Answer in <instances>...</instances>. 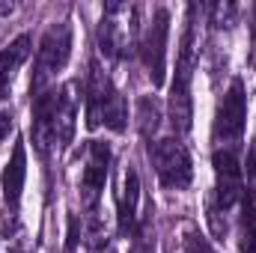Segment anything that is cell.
I'll use <instances>...</instances> for the list:
<instances>
[{
  "label": "cell",
  "instance_id": "11",
  "mask_svg": "<svg viewBox=\"0 0 256 253\" xmlns=\"http://www.w3.org/2000/svg\"><path fill=\"white\" fill-rule=\"evenodd\" d=\"M242 253H256V146L248 152V182L242 190Z\"/></svg>",
  "mask_w": 256,
  "mask_h": 253
},
{
  "label": "cell",
  "instance_id": "15",
  "mask_svg": "<svg viewBox=\"0 0 256 253\" xmlns=\"http://www.w3.org/2000/svg\"><path fill=\"white\" fill-rule=\"evenodd\" d=\"M161 126V108L152 96H140L137 98V128L146 140H152V134Z\"/></svg>",
  "mask_w": 256,
  "mask_h": 253
},
{
  "label": "cell",
  "instance_id": "21",
  "mask_svg": "<svg viewBox=\"0 0 256 253\" xmlns=\"http://www.w3.org/2000/svg\"><path fill=\"white\" fill-rule=\"evenodd\" d=\"M3 12H12V6H3V3H0V15H3Z\"/></svg>",
  "mask_w": 256,
  "mask_h": 253
},
{
  "label": "cell",
  "instance_id": "18",
  "mask_svg": "<svg viewBox=\"0 0 256 253\" xmlns=\"http://www.w3.org/2000/svg\"><path fill=\"white\" fill-rule=\"evenodd\" d=\"M134 253H155V242L146 236V220H143V226H137V244H134Z\"/></svg>",
  "mask_w": 256,
  "mask_h": 253
},
{
  "label": "cell",
  "instance_id": "17",
  "mask_svg": "<svg viewBox=\"0 0 256 253\" xmlns=\"http://www.w3.org/2000/svg\"><path fill=\"white\" fill-rule=\"evenodd\" d=\"M80 242V224H78V214H68V238H66V250L72 253Z\"/></svg>",
  "mask_w": 256,
  "mask_h": 253
},
{
  "label": "cell",
  "instance_id": "4",
  "mask_svg": "<svg viewBox=\"0 0 256 253\" xmlns=\"http://www.w3.org/2000/svg\"><path fill=\"white\" fill-rule=\"evenodd\" d=\"M194 15L196 6L188 9V24L182 33V48L176 60V78L170 86V126L176 134H188L194 122V98H191V80H194V63H196V39H194Z\"/></svg>",
  "mask_w": 256,
  "mask_h": 253
},
{
  "label": "cell",
  "instance_id": "12",
  "mask_svg": "<svg viewBox=\"0 0 256 253\" xmlns=\"http://www.w3.org/2000/svg\"><path fill=\"white\" fill-rule=\"evenodd\" d=\"M137 200H140V176L128 164L122 173V188L116 194V218L122 236H137Z\"/></svg>",
  "mask_w": 256,
  "mask_h": 253
},
{
  "label": "cell",
  "instance_id": "7",
  "mask_svg": "<svg viewBox=\"0 0 256 253\" xmlns=\"http://www.w3.org/2000/svg\"><path fill=\"white\" fill-rule=\"evenodd\" d=\"M248 126V96H244V84L242 78H236L230 84V90L224 92L218 114H214V126H212V140L218 143V149H230L238 146L244 137Z\"/></svg>",
  "mask_w": 256,
  "mask_h": 253
},
{
  "label": "cell",
  "instance_id": "22",
  "mask_svg": "<svg viewBox=\"0 0 256 253\" xmlns=\"http://www.w3.org/2000/svg\"><path fill=\"white\" fill-rule=\"evenodd\" d=\"M9 253H21V250H9Z\"/></svg>",
  "mask_w": 256,
  "mask_h": 253
},
{
  "label": "cell",
  "instance_id": "10",
  "mask_svg": "<svg viewBox=\"0 0 256 253\" xmlns=\"http://www.w3.org/2000/svg\"><path fill=\"white\" fill-rule=\"evenodd\" d=\"M122 3H108L104 6V18L98 24V51L110 60H122L131 45V33L134 27H126L122 21H116V12H120Z\"/></svg>",
  "mask_w": 256,
  "mask_h": 253
},
{
  "label": "cell",
  "instance_id": "14",
  "mask_svg": "<svg viewBox=\"0 0 256 253\" xmlns=\"http://www.w3.org/2000/svg\"><path fill=\"white\" fill-rule=\"evenodd\" d=\"M30 48H33V39L24 33V36H18L9 48H3V51H0V98H6V96H9L12 78H15L18 66L30 57Z\"/></svg>",
  "mask_w": 256,
  "mask_h": 253
},
{
  "label": "cell",
  "instance_id": "13",
  "mask_svg": "<svg viewBox=\"0 0 256 253\" xmlns=\"http://www.w3.org/2000/svg\"><path fill=\"white\" fill-rule=\"evenodd\" d=\"M24 179H27V149L24 143L18 140L15 149H12V158L9 164L3 167V179H0V188H3V200H6V208L15 214L18 206H21V190H24Z\"/></svg>",
  "mask_w": 256,
  "mask_h": 253
},
{
  "label": "cell",
  "instance_id": "3",
  "mask_svg": "<svg viewBox=\"0 0 256 253\" xmlns=\"http://www.w3.org/2000/svg\"><path fill=\"white\" fill-rule=\"evenodd\" d=\"M84 92H86V126L90 128H110V131H126L128 126V108L122 92L114 86V80L104 74L98 60H92L84 78Z\"/></svg>",
  "mask_w": 256,
  "mask_h": 253
},
{
  "label": "cell",
  "instance_id": "2",
  "mask_svg": "<svg viewBox=\"0 0 256 253\" xmlns=\"http://www.w3.org/2000/svg\"><path fill=\"white\" fill-rule=\"evenodd\" d=\"M212 164H214V190L208 200V224H212V232L218 238H224L226 214L232 212V206L242 200V190H244V170H242L238 146L218 149Z\"/></svg>",
  "mask_w": 256,
  "mask_h": 253
},
{
  "label": "cell",
  "instance_id": "9",
  "mask_svg": "<svg viewBox=\"0 0 256 253\" xmlns=\"http://www.w3.org/2000/svg\"><path fill=\"white\" fill-rule=\"evenodd\" d=\"M108 173H110V143L90 140L84 149V173H80V200L90 212H96L102 200Z\"/></svg>",
  "mask_w": 256,
  "mask_h": 253
},
{
  "label": "cell",
  "instance_id": "19",
  "mask_svg": "<svg viewBox=\"0 0 256 253\" xmlns=\"http://www.w3.org/2000/svg\"><path fill=\"white\" fill-rule=\"evenodd\" d=\"M9 128H12V114H9V110H0V143L6 140Z\"/></svg>",
  "mask_w": 256,
  "mask_h": 253
},
{
  "label": "cell",
  "instance_id": "8",
  "mask_svg": "<svg viewBox=\"0 0 256 253\" xmlns=\"http://www.w3.org/2000/svg\"><path fill=\"white\" fill-rule=\"evenodd\" d=\"M167 36H170V12L164 6H158L152 21L143 30V39H140V57L149 72L152 86H161L164 74H167Z\"/></svg>",
  "mask_w": 256,
  "mask_h": 253
},
{
  "label": "cell",
  "instance_id": "1",
  "mask_svg": "<svg viewBox=\"0 0 256 253\" xmlns=\"http://www.w3.org/2000/svg\"><path fill=\"white\" fill-rule=\"evenodd\" d=\"M74 110L78 102L72 96V84L60 90H42L33 98V146L39 149L42 158L51 152H60L74 137Z\"/></svg>",
  "mask_w": 256,
  "mask_h": 253
},
{
  "label": "cell",
  "instance_id": "5",
  "mask_svg": "<svg viewBox=\"0 0 256 253\" xmlns=\"http://www.w3.org/2000/svg\"><path fill=\"white\" fill-rule=\"evenodd\" d=\"M72 57V24L60 21V24H51L39 42V51H36V66H33V78H30V92L39 96L48 80L63 72L66 63Z\"/></svg>",
  "mask_w": 256,
  "mask_h": 253
},
{
  "label": "cell",
  "instance_id": "16",
  "mask_svg": "<svg viewBox=\"0 0 256 253\" xmlns=\"http://www.w3.org/2000/svg\"><path fill=\"white\" fill-rule=\"evenodd\" d=\"M185 253H218L200 232H194V230H188L185 232Z\"/></svg>",
  "mask_w": 256,
  "mask_h": 253
},
{
  "label": "cell",
  "instance_id": "20",
  "mask_svg": "<svg viewBox=\"0 0 256 253\" xmlns=\"http://www.w3.org/2000/svg\"><path fill=\"white\" fill-rule=\"evenodd\" d=\"M92 253H116V250H114V248H108V244H98Z\"/></svg>",
  "mask_w": 256,
  "mask_h": 253
},
{
  "label": "cell",
  "instance_id": "6",
  "mask_svg": "<svg viewBox=\"0 0 256 253\" xmlns=\"http://www.w3.org/2000/svg\"><path fill=\"white\" fill-rule=\"evenodd\" d=\"M149 158L158 173V182L167 190H185L194 179L191 152L179 137H161L149 143Z\"/></svg>",
  "mask_w": 256,
  "mask_h": 253
}]
</instances>
